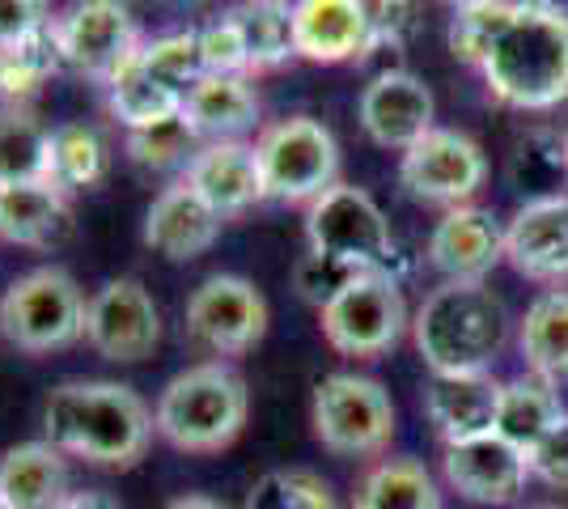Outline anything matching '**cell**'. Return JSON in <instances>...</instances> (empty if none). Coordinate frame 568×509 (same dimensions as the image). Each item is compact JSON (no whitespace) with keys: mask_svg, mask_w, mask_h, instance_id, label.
I'll return each mask as SVG.
<instances>
[{"mask_svg":"<svg viewBox=\"0 0 568 509\" xmlns=\"http://www.w3.org/2000/svg\"><path fill=\"white\" fill-rule=\"evenodd\" d=\"M318 327L339 357L374 362L399 344L403 332L412 327V315L395 276L361 272L348 289L318 311Z\"/></svg>","mask_w":568,"mask_h":509,"instance_id":"30bf717a","label":"cell"},{"mask_svg":"<svg viewBox=\"0 0 568 509\" xmlns=\"http://www.w3.org/2000/svg\"><path fill=\"white\" fill-rule=\"evenodd\" d=\"M505 259L526 281L568 276V195L521 204L505 225Z\"/></svg>","mask_w":568,"mask_h":509,"instance_id":"ac0fdd59","label":"cell"},{"mask_svg":"<svg viewBox=\"0 0 568 509\" xmlns=\"http://www.w3.org/2000/svg\"><path fill=\"white\" fill-rule=\"evenodd\" d=\"M136 60H141L144 69L158 77L166 90L183 94V102H187L191 85L204 77L200 34H195V30H170V34H153V39H144L141 51H136Z\"/></svg>","mask_w":568,"mask_h":509,"instance_id":"d590c367","label":"cell"},{"mask_svg":"<svg viewBox=\"0 0 568 509\" xmlns=\"http://www.w3.org/2000/svg\"><path fill=\"white\" fill-rule=\"evenodd\" d=\"M106 170H111V149H106L94 123L69 120L60 128H51V187H60L64 195L94 192L98 183L106 179Z\"/></svg>","mask_w":568,"mask_h":509,"instance_id":"f546056e","label":"cell"},{"mask_svg":"<svg viewBox=\"0 0 568 509\" xmlns=\"http://www.w3.org/2000/svg\"><path fill=\"white\" fill-rule=\"evenodd\" d=\"M183 183L200 195L213 213L221 217H242L246 208H255L263 195V174H260V153L251 141H213L200 145L195 157L183 170Z\"/></svg>","mask_w":568,"mask_h":509,"instance_id":"e0dca14e","label":"cell"},{"mask_svg":"<svg viewBox=\"0 0 568 509\" xmlns=\"http://www.w3.org/2000/svg\"><path fill=\"white\" fill-rule=\"evenodd\" d=\"M565 145H568V132H565Z\"/></svg>","mask_w":568,"mask_h":509,"instance_id":"681fc988","label":"cell"},{"mask_svg":"<svg viewBox=\"0 0 568 509\" xmlns=\"http://www.w3.org/2000/svg\"><path fill=\"white\" fill-rule=\"evenodd\" d=\"M293 43L310 64L365 60L369 30L356 0H293Z\"/></svg>","mask_w":568,"mask_h":509,"instance_id":"44dd1931","label":"cell"},{"mask_svg":"<svg viewBox=\"0 0 568 509\" xmlns=\"http://www.w3.org/2000/svg\"><path fill=\"white\" fill-rule=\"evenodd\" d=\"M106 106H111V115H115L128 132H141V128H153V123H166V120H174V115H183V94L166 90V85L132 55V60L106 81Z\"/></svg>","mask_w":568,"mask_h":509,"instance_id":"1f68e13d","label":"cell"},{"mask_svg":"<svg viewBox=\"0 0 568 509\" xmlns=\"http://www.w3.org/2000/svg\"><path fill=\"white\" fill-rule=\"evenodd\" d=\"M195 34H200L204 73L251 77L246 73V43H242V30H237L234 13H221V18H213V22H204Z\"/></svg>","mask_w":568,"mask_h":509,"instance_id":"ab89813d","label":"cell"},{"mask_svg":"<svg viewBox=\"0 0 568 509\" xmlns=\"http://www.w3.org/2000/svg\"><path fill=\"white\" fill-rule=\"evenodd\" d=\"M488 179V157L467 132L433 128L416 145L399 153V187L420 204L458 208Z\"/></svg>","mask_w":568,"mask_h":509,"instance_id":"7c38bea8","label":"cell"},{"mask_svg":"<svg viewBox=\"0 0 568 509\" xmlns=\"http://www.w3.org/2000/svg\"><path fill=\"white\" fill-rule=\"evenodd\" d=\"M162 509H230V506H225V501H216V497H209V492H183V497L166 501Z\"/></svg>","mask_w":568,"mask_h":509,"instance_id":"ee69618b","label":"cell"},{"mask_svg":"<svg viewBox=\"0 0 568 509\" xmlns=\"http://www.w3.org/2000/svg\"><path fill=\"white\" fill-rule=\"evenodd\" d=\"M55 509H119V501L102 488H72Z\"/></svg>","mask_w":568,"mask_h":509,"instance_id":"7bdbcfd3","label":"cell"},{"mask_svg":"<svg viewBox=\"0 0 568 509\" xmlns=\"http://www.w3.org/2000/svg\"><path fill=\"white\" fill-rule=\"evenodd\" d=\"M51 18H55L51 13V0H0V51L26 43Z\"/></svg>","mask_w":568,"mask_h":509,"instance_id":"b9f144b4","label":"cell"},{"mask_svg":"<svg viewBox=\"0 0 568 509\" xmlns=\"http://www.w3.org/2000/svg\"><path fill=\"white\" fill-rule=\"evenodd\" d=\"M43 437L64 455L102 471H128L149 455L158 425L153 408L128 383L69 378L43 404Z\"/></svg>","mask_w":568,"mask_h":509,"instance_id":"6da1fadb","label":"cell"},{"mask_svg":"<svg viewBox=\"0 0 568 509\" xmlns=\"http://www.w3.org/2000/svg\"><path fill=\"white\" fill-rule=\"evenodd\" d=\"M526 462H530V480L568 492V413L560 416V425L526 455Z\"/></svg>","mask_w":568,"mask_h":509,"instance_id":"60d3db41","label":"cell"},{"mask_svg":"<svg viewBox=\"0 0 568 509\" xmlns=\"http://www.w3.org/2000/svg\"><path fill=\"white\" fill-rule=\"evenodd\" d=\"M246 416L251 390L230 362H195L179 369L153 404L158 437L179 455L230 450L246 429Z\"/></svg>","mask_w":568,"mask_h":509,"instance_id":"277c9868","label":"cell"},{"mask_svg":"<svg viewBox=\"0 0 568 509\" xmlns=\"http://www.w3.org/2000/svg\"><path fill=\"white\" fill-rule=\"evenodd\" d=\"M514 9H518V0H484V4L454 9L450 26H446V43H450L454 60L484 69V60H488V51L497 48V39L505 34Z\"/></svg>","mask_w":568,"mask_h":509,"instance_id":"836d02e7","label":"cell"},{"mask_svg":"<svg viewBox=\"0 0 568 509\" xmlns=\"http://www.w3.org/2000/svg\"><path fill=\"white\" fill-rule=\"evenodd\" d=\"M353 509H446L442 488L420 459H378L353 492Z\"/></svg>","mask_w":568,"mask_h":509,"instance_id":"83f0119b","label":"cell"},{"mask_svg":"<svg viewBox=\"0 0 568 509\" xmlns=\"http://www.w3.org/2000/svg\"><path fill=\"white\" fill-rule=\"evenodd\" d=\"M162 4H170V9H200L204 0H162Z\"/></svg>","mask_w":568,"mask_h":509,"instance_id":"f6af8a7d","label":"cell"},{"mask_svg":"<svg viewBox=\"0 0 568 509\" xmlns=\"http://www.w3.org/2000/svg\"><path fill=\"white\" fill-rule=\"evenodd\" d=\"M500 387L505 383L493 378V369H484V374H428L425 416L442 437V446L493 434L497 429Z\"/></svg>","mask_w":568,"mask_h":509,"instance_id":"d6986e66","label":"cell"},{"mask_svg":"<svg viewBox=\"0 0 568 509\" xmlns=\"http://www.w3.org/2000/svg\"><path fill=\"white\" fill-rule=\"evenodd\" d=\"M55 34H60L69 69H77L81 77H94L102 85L144 43L128 0H72L55 13Z\"/></svg>","mask_w":568,"mask_h":509,"instance_id":"8fae6325","label":"cell"},{"mask_svg":"<svg viewBox=\"0 0 568 509\" xmlns=\"http://www.w3.org/2000/svg\"><path fill=\"white\" fill-rule=\"evenodd\" d=\"M539 4H547V9H560V13H568V0H539Z\"/></svg>","mask_w":568,"mask_h":509,"instance_id":"7dc6e473","label":"cell"},{"mask_svg":"<svg viewBox=\"0 0 568 509\" xmlns=\"http://www.w3.org/2000/svg\"><path fill=\"white\" fill-rule=\"evenodd\" d=\"M442 480L471 506L505 509L530 485V462L500 434H484L442 450Z\"/></svg>","mask_w":568,"mask_h":509,"instance_id":"5bb4252c","label":"cell"},{"mask_svg":"<svg viewBox=\"0 0 568 509\" xmlns=\"http://www.w3.org/2000/svg\"><path fill=\"white\" fill-rule=\"evenodd\" d=\"M72 204L51 183H18L0 187V243L26 251H51L69 243Z\"/></svg>","mask_w":568,"mask_h":509,"instance_id":"603a6c76","label":"cell"},{"mask_svg":"<svg viewBox=\"0 0 568 509\" xmlns=\"http://www.w3.org/2000/svg\"><path fill=\"white\" fill-rule=\"evenodd\" d=\"M356 276H361V267H348L332 259V255H318V251H306L297 264H293V289L302 302H310L314 311H323L332 297L353 285Z\"/></svg>","mask_w":568,"mask_h":509,"instance_id":"74e56055","label":"cell"},{"mask_svg":"<svg viewBox=\"0 0 568 509\" xmlns=\"http://www.w3.org/2000/svg\"><path fill=\"white\" fill-rule=\"evenodd\" d=\"M0 509H4V506H0Z\"/></svg>","mask_w":568,"mask_h":509,"instance_id":"f907efd6","label":"cell"},{"mask_svg":"<svg viewBox=\"0 0 568 509\" xmlns=\"http://www.w3.org/2000/svg\"><path fill=\"white\" fill-rule=\"evenodd\" d=\"M428 374H484L509 344V311L488 281H446L412 315Z\"/></svg>","mask_w":568,"mask_h":509,"instance_id":"3957f363","label":"cell"},{"mask_svg":"<svg viewBox=\"0 0 568 509\" xmlns=\"http://www.w3.org/2000/svg\"><path fill=\"white\" fill-rule=\"evenodd\" d=\"M85 311L90 297L81 293L69 267H30L0 293V336L26 357L64 353L85 339Z\"/></svg>","mask_w":568,"mask_h":509,"instance_id":"5b68a950","label":"cell"},{"mask_svg":"<svg viewBox=\"0 0 568 509\" xmlns=\"http://www.w3.org/2000/svg\"><path fill=\"white\" fill-rule=\"evenodd\" d=\"M69 492V459L48 437L18 441L0 455V506L4 509H55Z\"/></svg>","mask_w":568,"mask_h":509,"instance_id":"cb8c5ba5","label":"cell"},{"mask_svg":"<svg viewBox=\"0 0 568 509\" xmlns=\"http://www.w3.org/2000/svg\"><path fill=\"white\" fill-rule=\"evenodd\" d=\"M51 128L30 106H0V187L48 183Z\"/></svg>","mask_w":568,"mask_h":509,"instance_id":"4dcf8cb0","label":"cell"},{"mask_svg":"<svg viewBox=\"0 0 568 509\" xmlns=\"http://www.w3.org/2000/svg\"><path fill=\"white\" fill-rule=\"evenodd\" d=\"M509 187L521 195V204L568 195V145L565 132L551 128H530L514 141L509 166H505Z\"/></svg>","mask_w":568,"mask_h":509,"instance_id":"4316f807","label":"cell"},{"mask_svg":"<svg viewBox=\"0 0 568 509\" xmlns=\"http://www.w3.org/2000/svg\"><path fill=\"white\" fill-rule=\"evenodd\" d=\"M433 115H437L433 90L407 69L374 73L356 102V120L365 128V136L378 149H399V153H407L425 132L437 128Z\"/></svg>","mask_w":568,"mask_h":509,"instance_id":"9a60e30c","label":"cell"},{"mask_svg":"<svg viewBox=\"0 0 568 509\" xmlns=\"http://www.w3.org/2000/svg\"><path fill=\"white\" fill-rule=\"evenodd\" d=\"M242 509H339V501H335V488L318 471L276 467V471H263L246 488Z\"/></svg>","mask_w":568,"mask_h":509,"instance_id":"e575fe53","label":"cell"},{"mask_svg":"<svg viewBox=\"0 0 568 509\" xmlns=\"http://www.w3.org/2000/svg\"><path fill=\"white\" fill-rule=\"evenodd\" d=\"M183 336L209 362L246 357L267 336V297L246 276L213 272L191 289L183 306Z\"/></svg>","mask_w":568,"mask_h":509,"instance_id":"9c48e42d","label":"cell"},{"mask_svg":"<svg viewBox=\"0 0 568 509\" xmlns=\"http://www.w3.org/2000/svg\"><path fill=\"white\" fill-rule=\"evenodd\" d=\"M505 259V225L479 204L446 208L428 234V264L446 281H488Z\"/></svg>","mask_w":568,"mask_h":509,"instance_id":"2e32d148","label":"cell"},{"mask_svg":"<svg viewBox=\"0 0 568 509\" xmlns=\"http://www.w3.org/2000/svg\"><path fill=\"white\" fill-rule=\"evenodd\" d=\"M442 4H450V9H467V4H484V0H442Z\"/></svg>","mask_w":568,"mask_h":509,"instance_id":"bcb514c9","label":"cell"},{"mask_svg":"<svg viewBox=\"0 0 568 509\" xmlns=\"http://www.w3.org/2000/svg\"><path fill=\"white\" fill-rule=\"evenodd\" d=\"M60 69H69V60H64L60 34H55V18H51L26 43L0 51V98H4V106H26Z\"/></svg>","mask_w":568,"mask_h":509,"instance_id":"d6a6232c","label":"cell"},{"mask_svg":"<svg viewBox=\"0 0 568 509\" xmlns=\"http://www.w3.org/2000/svg\"><path fill=\"white\" fill-rule=\"evenodd\" d=\"M518 353L530 374L565 383L568 378V289L539 293L518 323Z\"/></svg>","mask_w":568,"mask_h":509,"instance_id":"484cf974","label":"cell"},{"mask_svg":"<svg viewBox=\"0 0 568 509\" xmlns=\"http://www.w3.org/2000/svg\"><path fill=\"white\" fill-rule=\"evenodd\" d=\"M123 149H128V157L141 170H187V162L200 149V136L191 132V123L183 115H174L166 123L128 132Z\"/></svg>","mask_w":568,"mask_h":509,"instance_id":"8d00e7d4","label":"cell"},{"mask_svg":"<svg viewBox=\"0 0 568 509\" xmlns=\"http://www.w3.org/2000/svg\"><path fill=\"white\" fill-rule=\"evenodd\" d=\"M221 225H225V217L213 213L179 179V183L162 187L158 200L149 204V213H144V246L158 251L170 264H187V259H200L221 238Z\"/></svg>","mask_w":568,"mask_h":509,"instance_id":"ffe728a7","label":"cell"},{"mask_svg":"<svg viewBox=\"0 0 568 509\" xmlns=\"http://www.w3.org/2000/svg\"><path fill=\"white\" fill-rule=\"evenodd\" d=\"M263 195L281 204H314L339 183V145L332 128L314 115H288L267 123L255 141Z\"/></svg>","mask_w":568,"mask_h":509,"instance_id":"ba28073f","label":"cell"},{"mask_svg":"<svg viewBox=\"0 0 568 509\" xmlns=\"http://www.w3.org/2000/svg\"><path fill=\"white\" fill-rule=\"evenodd\" d=\"M260 94L251 85V77H221L204 73L191 85L187 102H183V120L191 132L200 136V145L213 141H246V132L260 128Z\"/></svg>","mask_w":568,"mask_h":509,"instance_id":"7402d4cb","label":"cell"},{"mask_svg":"<svg viewBox=\"0 0 568 509\" xmlns=\"http://www.w3.org/2000/svg\"><path fill=\"white\" fill-rule=\"evenodd\" d=\"M565 416V404H560V390L551 378H539V374H521V378H509L500 387V408H497V429L509 446H518L521 455H530L539 441H544Z\"/></svg>","mask_w":568,"mask_h":509,"instance_id":"d4e9b609","label":"cell"},{"mask_svg":"<svg viewBox=\"0 0 568 509\" xmlns=\"http://www.w3.org/2000/svg\"><path fill=\"white\" fill-rule=\"evenodd\" d=\"M526 509H565V506H551V501H544V506H526Z\"/></svg>","mask_w":568,"mask_h":509,"instance_id":"c3c4849f","label":"cell"},{"mask_svg":"<svg viewBox=\"0 0 568 509\" xmlns=\"http://www.w3.org/2000/svg\"><path fill=\"white\" fill-rule=\"evenodd\" d=\"M310 425L318 446L335 459H374L395 437V404L378 378L327 374L314 387Z\"/></svg>","mask_w":568,"mask_h":509,"instance_id":"52a82bcc","label":"cell"},{"mask_svg":"<svg viewBox=\"0 0 568 509\" xmlns=\"http://www.w3.org/2000/svg\"><path fill=\"white\" fill-rule=\"evenodd\" d=\"M306 251L399 281V243L390 234V221L378 200L353 183H335L306 204Z\"/></svg>","mask_w":568,"mask_h":509,"instance_id":"8992f818","label":"cell"},{"mask_svg":"<svg viewBox=\"0 0 568 509\" xmlns=\"http://www.w3.org/2000/svg\"><path fill=\"white\" fill-rule=\"evenodd\" d=\"M479 73L493 102L509 111H551L568 102V13L518 0Z\"/></svg>","mask_w":568,"mask_h":509,"instance_id":"7a4b0ae2","label":"cell"},{"mask_svg":"<svg viewBox=\"0 0 568 509\" xmlns=\"http://www.w3.org/2000/svg\"><path fill=\"white\" fill-rule=\"evenodd\" d=\"M356 4H361V18L369 30L365 60L378 51H403V43L416 30V0H356Z\"/></svg>","mask_w":568,"mask_h":509,"instance_id":"f35d334b","label":"cell"},{"mask_svg":"<svg viewBox=\"0 0 568 509\" xmlns=\"http://www.w3.org/2000/svg\"><path fill=\"white\" fill-rule=\"evenodd\" d=\"M234 13L242 43H246V73H276L284 69L297 43H293V0H242Z\"/></svg>","mask_w":568,"mask_h":509,"instance_id":"f1b7e54d","label":"cell"},{"mask_svg":"<svg viewBox=\"0 0 568 509\" xmlns=\"http://www.w3.org/2000/svg\"><path fill=\"white\" fill-rule=\"evenodd\" d=\"M85 344L102 362L136 365L162 344V311L136 276L102 281L85 311Z\"/></svg>","mask_w":568,"mask_h":509,"instance_id":"4fadbf2b","label":"cell"}]
</instances>
